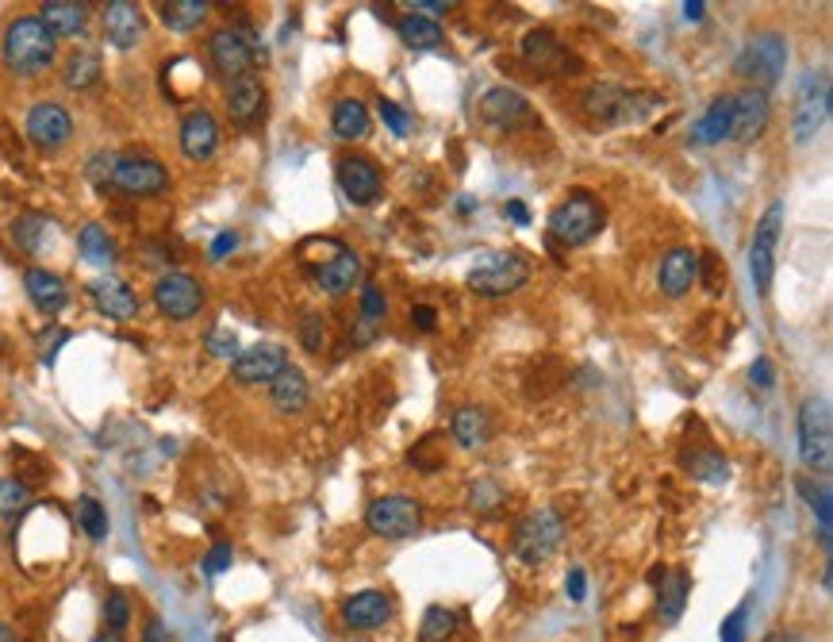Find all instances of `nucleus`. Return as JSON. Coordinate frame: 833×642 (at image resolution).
<instances>
[{
  "instance_id": "1",
  "label": "nucleus",
  "mask_w": 833,
  "mask_h": 642,
  "mask_svg": "<svg viewBox=\"0 0 833 642\" xmlns=\"http://www.w3.org/2000/svg\"><path fill=\"white\" fill-rule=\"evenodd\" d=\"M0 59L15 77H39L59 59V39L46 31L39 15H15L0 39Z\"/></svg>"
},
{
  "instance_id": "2",
  "label": "nucleus",
  "mask_w": 833,
  "mask_h": 642,
  "mask_svg": "<svg viewBox=\"0 0 833 642\" xmlns=\"http://www.w3.org/2000/svg\"><path fill=\"white\" fill-rule=\"evenodd\" d=\"M603 204L588 189H572L561 204L549 212V239L561 246H584L603 231Z\"/></svg>"
},
{
  "instance_id": "3",
  "label": "nucleus",
  "mask_w": 833,
  "mask_h": 642,
  "mask_svg": "<svg viewBox=\"0 0 833 642\" xmlns=\"http://www.w3.org/2000/svg\"><path fill=\"white\" fill-rule=\"evenodd\" d=\"M665 104V96L657 93H630L622 85H592L584 93V112L603 127H626L642 124L650 112H657Z\"/></svg>"
},
{
  "instance_id": "4",
  "label": "nucleus",
  "mask_w": 833,
  "mask_h": 642,
  "mask_svg": "<svg viewBox=\"0 0 833 642\" xmlns=\"http://www.w3.org/2000/svg\"><path fill=\"white\" fill-rule=\"evenodd\" d=\"M788 70V39L780 31H757L749 35V43L741 46L738 62H734V74L749 77L753 90L768 93Z\"/></svg>"
},
{
  "instance_id": "5",
  "label": "nucleus",
  "mask_w": 833,
  "mask_h": 642,
  "mask_svg": "<svg viewBox=\"0 0 833 642\" xmlns=\"http://www.w3.org/2000/svg\"><path fill=\"white\" fill-rule=\"evenodd\" d=\"M799 459L806 470H819L822 477L833 465V415L826 397H806L799 408Z\"/></svg>"
},
{
  "instance_id": "6",
  "label": "nucleus",
  "mask_w": 833,
  "mask_h": 642,
  "mask_svg": "<svg viewBox=\"0 0 833 642\" xmlns=\"http://www.w3.org/2000/svg\"><path fill=\"white\" fill-rule=\"evenodd\" d=\"M366 527L377 535V539H411V535L423 532V504L415 496L403 493H388L377 496L373 504L366 508Z\"/></svg>"
},
{
  "instance_id": "7",
  "label": "nucleus",
  "mask_w": 833,
  "mask_h": 642,
  "mask_svg": "<svg viewBox=\"0 0 833 642\" xmlns=\"http://www.w3.org/2000/svg\"><path fill=\"white\" fill-rule=\"evenodd\" d=\"M257 54H262V43H257L254 28H220L208 35V59L223 82L250 74Z\"/></svg>"
},
{
  "instance_id": "8",
  "label": "nucleus",
  "mask_w": 833,
  "mask_h": 642,
  "mask_svg": "<svg viewBox=\"0 0 833 642\" xmlns=\"http://www.w3.org/2000/svg\"><path fill=\"white\" fill-rule=\"evenodd\" d=\"M561 539H565V519H561V512L538 508V512H530V516L523 519L519 527H515L512 550H515V558L527 561V566H541V561H546L549 554L561 547Z\"/></svg>"
},
{
  "instance_id": "9",
  "label": "nucleus",
  "mask_w": 833,
  "mask_h": 642,
  "mask_svg": "<svg viewBox=\"0 0 833 642\" xmlns=\"http://www.w3.org/2000/svg\"><path fill=\"white\" fill-rule=\"evenodd\" d=\"M830 119V74L826 70H806L795 93V112H791V131L795 143H811Z\"/></svg>"
},
{
  "instance_id": "10",
  "label": "nucleus",
  "mask_w": 833,
  "mask_h": 642,
  "mask_svg": "<svg viewBox=\"0 0 833 642\" xmlns=\"http://www.w3.org/2000/svg\"><path fill=\"white\" fill-rule=\"evenodd\" d=\"M783 204L776 200V204L765 208V215L757 220V231H753V243H749V274H753V285L760 296L772 293V281H776V251H780V235H783Z\"/></svg>"
},
{
  "instance_id": "11",
  "label": "nucleus",
  "mask_w": 833,
  "mask_h": 642,
  "mask_svg": "<svg viewBox=\"0 0 833 642\" xmlns=\"http://www.w3.org/2000/svg\"><path fill=\"white\" fill-rule=\"evenodd\" d=\"M527 281H530V262L515 251H504V254H488V259L468 274V288H473L476 296L496 301V296L519 293Z\"/></svg>"
},
{
  "instance_id": "12",
  "label": "nucleus",
  "mask_w": 833,
  "mask_h": 642,
  "mask_svg": "<svg viewBox=\"0 0 833 642\" xmlns=\"http://www.w3.org/2000/svg\"><path fill=\"white\" fill-rule=\"evenodd\" d=\"M108 189L119 197H158L169 189V170L154 155H116Z\"/></svg>"
},
{
  "instance_id": "13",
  "label": "nucleus",
  "mask_w": 833,
  "mask_h": 642,
  "mask_svg": "<svg viewBox=\"0 0 833 642\" xmlns=\"http://www.w3.org/2000/svg\"><path fill=\"white\" fill-rule=\"evenodd\" d=\"M204 301H208L204 285L192 274H184V270H169V274L154 281V304H158L161 316L173 319V324H184V319L200 316Z\"/></svg>"
},
{
  "instance_id": "14",
  "label": "nucleus",
  "mask_w": 833,
  "mask_h": 642,
  "mask_svg": "<svg viewBox=\"0 0 833 642\" xmlns=\"http://www.w3.org/2000/svg\"><path fill=\"white\" fill-rule=\"evenodd\" d=\"M23 131H28V139L35 143L39 150H59L74 139V116H70L62 104L39 101L31 104L28 119H23Z\"/></svg>"
},
{
  "instance_id": "15",
  "label": "nucleus",
  "mask_w": 833,
  "mask_h": 642,
  "mask_svg": "<svg viewBox=\"0 0 833 642\" xmlns=\"http://www.w3.org/2000/svg\"><path fill=\"white\" fill-rule=\"evenodd\" d=\"M392 612H396V604L384 589H361V592H354V597H346L342 608H338L342 628L361 631V635L388 628V623H392Z\"/></svg>"
},
{
  "instance_id": "16",
  "label": "nucleus",
  "mask_w": 833,
  "mask_h": 642,
  "mask_svg": "<svg viewBox=\"0 0 833 642\" xmlns=\"http://www.w3.org/2000/svg\"><path fill=\"white\" fill-rule=\"evenodd\" d=\"M338 189L354 208H369L384 189L380 166L369 155H342L338 158Z\"/></svg>"
},
{
  "instance_id": "17",
  "label": "nucleus",
  "mask_w": 833,
  "mask_h": 642,
  "mask_svg": "<svg viewBox=\"0 0 833 642\" xmlns=\"http://www.w3.org/2000/svg\"><path fill=\"white\" fill-rule=\"evenodd\" d=\"M285 366H288L285 347H277V343H254V347L234 355L231 377L239 385H270Z\"/></svg>"
},
{
  "instance_id": "18",
  "label": "nucleus",
  "mask_w": 833,
  "mask_h": 642,
  "mask_svg": "<svg viewBox=\"0 0 833 642\" xmlns=\"http://www.w3.org/2000/svg\"><path fill=\"white\" fill-rule=\"evenodd\" d=\"M104 39L116 51H135L147 39V20L135 0H108L104 4Z\"/></svg>"
},
{
  "instance_id": "19",
  "label": "nucleus",
  "mask_w": 833,
  "mask_h": 642,
  "mask_svg": "<svg viewBox=\"0 0 833 642\" xmlns=\"http://www.w3.org/2000/svg\"><path fill=\"white\" fill-rule=\"evenodd\" d=\"M177 139H181V155L189 162H208L220 150V119L208 108H192L181 119V135Z\"/></svg>"
},
{
  "instance_id": "20",
  "label": "nucleus",
  "mask_w": 833,
  "mask_h": 642,
  "mask_svg": "<svg viewBox=\"0 0 833 642\" xmlns=\"http://www.w3.org/2000/svg\"><path fill=\"white\" fill-rule=\"evenodd\" d=\"M88 301L96 304L101 316L116 319V324H127V319L139 316V296L119 277H96L93 285H88Z\"/></svg>"
},
{
  "instance_id": "21",
  "label": "nucleus",
  "mask_w": 833,
  "mask_h": 642,
  "mask_svg": "<svg viewBox=\"0 0 833 642\" xmlns=\"http://www.w3.org/2000/svg\"><path fill=\"white\" fill-rule=\"evenodd\" d=\"M228 116L234 127H254L257 119L265 116V85L262 77L254 74H242L234 77V82H228Z\"/></svg>"
},
{
  "instance_id": "22",
  "label": "nucleus",
  "mask_w": 833,
  "mask_h": 642,
  "mask_svg": "<svg viewBox=\"0 0 833 642\" xmlns=\"http://www.w3.org/2000/svg\"><path fill=\"white\" fill-rule=\"evenodd\" d=\"M768 119H772V104H768V93H760L749 85L746 93L734 96V135L738 143H757L760 135L768 131Z\"/></svg>"
},
{
  "instance_id": "23",
  "label": "nucleus",
  "mask_w": 833,
  "mask_h": 642,
  "mask_svg": "<svg viewBox=\"0 0 833 642\" xmlns=\"http://www.w3.org/2000/svg\"><path fill=\"white\" fill-rule=\"evenodd\" d=\"M695 281H699V254H695L692 246H673V251L661 259V270H657L661 293L681 301L684 293H692Z\"/></svg>"
},
{
  "instance_id": "24",
  "label": "nucleus",
  "mask_w": 833,
  "mask_h": 642,
  "mask_svg": "<svg viewBox=\"0 0 833 642\" xmlns=\"http://www.w3.org/2000/svg\"><path fill=\"white\" fill-rule=\"evenodd\" d=\"M650 581L657 585V612L665 623H681L684 620V608L687 600H692V577L684 573V569H653Z\"/></svg>"
},
{
  "instance_id": "25",
  "label": "nucleus",
  "mask_w": 833,
  "mask_h": 642,
  "mask_svg": "<svg viewBox=\"0 0 833 642\" xmlns=\"http://www.w3.org/2000/svg\"><path fill=\"white\" fill-rule=\"evenodd\" d=\"M523 59H527L530 66H538V70H553V74H569V66H580V62L565 51L561 39H557L553 31H546V28L527 31V39H523Z\"/></svg>"
},
{
  "instance_id": "26",
  "label": "nucleus",
  "mask_w": 833,
  "mask_h": 642,
  "mask_svg": "<svg viewBox=\"0 0 833 642\" xmlns=\"http://www.w3.org/2000/svg\"><path fill=\"white\" fill-rule=\"evenodd\" d=\"M530 116V104L523 93L507 90V85H499V90H488L481 101V119L488 127H496V131H512L519 119Z\"/></svg>"
},
{
  "instance_id": "27",
  "label": "nucleus",
  "mask_w": 833,
  "mask_h": 642,
  "mask_svg": "<svg viewBox=\"0 0 833 642\" xmlns=\"http://www.w3.org/2000/svg\"><path fill=\"white\" fill-rule=\"evenodd\" d=\"M39 20L46 23L54 39H77L88 28V4L85 0H43Z\"/></svg>"
},
{
  "instance_id": "28",
  "label": "nucleus",
  "mask_w": 833,
  "mask_h": 642,
  "mask_svg": "<svg viewBox=\"0 0 833 642\" xmlns=\"http://www.w3.org/2000/svg\"><path fill=\"white\" fill-rule=\"evenodd\" d=\"M358 281H361V259L350 251V246H342L338 254H330V259L323 262L319 270H315V285H319L327 296L354 293V285H358Z\"/></svg>"
},
{
  "instance_id": "29",
  "label": "nucleus",
  "mask_w": 833,
  "mask_h": 642,
  "mask_svg": "<svg viewBox=\"0 0 833 642\" xmlns=\"http://www.w3.org/2000/svg\"><path fill=\"white\" fill-rule=\"evenodd\" d=\"M730 135H734V96L723 93L707 104V112H703L699 119H695L692 143H699V147H718V143H726Z\"/></svg>"
},
{
  "instance_id": "30",
  "label": "nucleus",
  "mask_w": 833,
  "mask_h": 642,
  "mask_svg": "<svg viewBox=\"0 0 833 642\" xmlns=\"http://www.w3.org/2000/svg\"><path fill=\"white\" fill-rule=\"evenodd\" d=\"M23 288H28L31 304H35L39 312H46V316H54V312H62L70 304V285L54 274V270L31 266L28 274H23Z\"/></svg>"
},
{
  "instance_id": "31",
  "label": "nucleus",
  "mask_w": 833,
  "mask_h": 642,
  "mask_svg": "<svg viewBox=\"0 0 833 642\" xmlns=\"http://www.w3.org/2000/svg\"><path fill=\"white\" fill-rule=\"evenodd\" d=\"M307 397H312V385H307L304 369L288 362L277 377L270 381V404L277 408L281 415H296L307 408Z\"/></svg>"
},
{
  "instance_id": "32",
  "label": "nucleus",
  "mask_w": 833,
  "mask_h": 642,
  "mask_svg": "<svg viewBox=\"0 0 833 642\" xmlns=\"http://www.w3.org/2000/svg\"><path fill=\"white\" fill-rule=\"evenodd\" d=\"M450 435H454V443L465 446V451H481L492 439V415L484 412L481 404L457 408L454 420H450Z\"/></svg>"
},
{
  "instance_id": "33",
  "label": "nucleus",
  "mask_w": 833,
  "mask_h": 642,
  "mask_svg": "<svg viewBox=\"0 0 833 642\" xmlns=\"http://www.w3.org/2000/svg\"><path fill=\"white\" fill-rule=\"evenodd\" d=\"M330 127H335V135L342 143H361L369 135V127H373V119H369V108L358 96H342V101H335V112H330Z\"/></svg>"
},
{
  "instance_id": "34",
  "label": "nucleus",
  "mask_w": 833,
  "mask_h": 642,
  "mask_svg": "<svg viewBox=\"0 0 833 642\" xmlns=\"http://www.w3.org/2000/svg\"><path fill=\"white\" fill-rule=\"evenodd\" d=\"M212 0H161L158 4V15L161 23H166L169 31H177V35H189V31H197L200 23L212 15Z\"/></svg>"
},
{
  "instance_id": "35",
  "label": "nucleus",
  "mask_w": 833,
  "mask_h": 642,
  "mask_svg": "<svg viewBox=\"0 0 833 642\" xmlns=\"http://www.w3.org/2000/svg\"><path fill=\"white\" fill-rule=\"evenodd\" d=\"M77 251H81V259H85L88 266H96V270L116 266V259H119L116 239L108 235L104 223H85V228L77 231Z\"/></svg>"
},
{
  "instance_id": "36",
  "label": "nucleus",
  "mask_w": 833,
  "mask_h": 642,
  "mask_svg": "<svg viewBox=\"0 0 833 642\" xmlns=\"http://www.w3.org/2000/svg\"><path fill=\"white\" fill-rule=\"evenodd\" d=\"M681 465L692 481H703V485H726L730 481V459L718 451H684Z\"/></svg>"
},
{
  "instance_id": "37",
  "label": "nucleus",
  "mask_w": 833,
  "mask_h": 642,
  "mask_svg": "<svg viewBox=\"0 0 833 642\" xmlns=\"http://www.w3.org/2000/svg\"><path fill=\"white\" fill-rule=\"evenodd\" d=\"M799 493L806 496V504H811V512L819 516V543H822V554L830 558V547H833V501H830V485L826 481H819L814 485L811 477L799 481Z\"/></svg>"
},
{
  "instance_id": "38",
  "label": "nucleus",
  "mask_w": 833,
  "mask_h": 642,
  "mask_svg": "<svg viewBox=\"0 0 833 642\" xmlns=\"http://www.w3.org/2000/svg\"><path fill=\"white\" fill-rule=\"evenodd\" d=\"M396 35H400V43L411 46V51H434V46L442 43L439 20H426V15H415V12L396 20Z\"/></svg>"
},
{
  "instance_id": "39",
  "label": "nucleus",
  "mask_w": 833,
  "mask_h": 642,
  "mask_svg": "<svg viewBox=\"0 0 833 642\" xmlns=\"http://www.w3.org/2000/svg\"><path fill=\"white\" fill-rule=\"evenodd\" d=\"M388 316V301L384 293H380V285H373V281H366L361 285V312H358V339L369 343L377 335V327L384 324Z\"/></svg>"
},
{
  "instance_id": "40",
  "label": "nucleus",
  "mask_w": 833,
  "mask_h": 642,
  "mask_svg": "<svg viewBox=\"0 0 833 642\" xmlns=\"http://www.w3.org/2000/svg\"><path fill=\"white\" fill-rule=\"evenodd\" d=\"M62 82L66 90H93L101 82V54L96 51H74L66 59V70H62Z\"/></svg>"
},
{
  "instance_id": "41",
  "label": "nucleus",
  "mask_w": 833,
  "mask_h": 642,
  "mask_svg": "<svg viewBox=\"0 0 833 642\" xmlns=\"http://www.w3.org/2000/svg\"><path fill=\"white\" fill-rule=\"evenodd\" d=\"M51 228H54L51 215L28 212V215H20V220L12 223V239H15V246H20V251L39 254L46 246V231H51Z\"/></svg>"
},
{
  "instance_id": "42",
  "label": "nucleus",
  "mask_w": 833,
  "mask_h": 642,
  "mask_svg": "<svg viewBox=\"0 0 833 642\" xmlns=\"http://www.w3.org/2000/svg\"><path fill=\"white\" fill-rule=\"evenodd\" d=\"M454 635H457V615L442 604L426 608L423 623H419V642H450Z\"/></svg>"
},
{
  "instance_id": "43",
  "label": "nucleus",
  "mask_w": 833,
  "mask_h": 642,
  "mask_svg": "<svg viewBox=\"0 0 833 642\" xmlns=\"http://www.w3.org/2000/svg\"><path fill=\"white\" fill-rule=\"evenodd\" d=\"M77 527L88 535L93 543H104L108 539V512H104V504L96 501V496H77Z\"/></svg>"
},
{
  "instance_id": "44",
  "label": "nucleus",
  "mask_w": 833,
  "mask_h": 642,
  "mask_svg": "<svg viewBox=\"0 0 833 642\" xmlns=\"http://www.w3.org/2000/svg\"><path fill=\"white\" fill-rule=\"evenodd\" d=\"M504 501H507V488L492 477H481L468 488V508H473L476 516H496V512L504 508Z\"/></svg>"
},
{
  "instance_id": "45",
  "label": "nucleus",
  "mask_w": 833,
  "mask_h": 642,
  "mask_svg": "<svg viewBox=\"0 0 833 642\" xmlns=\"http://www.w3.org/2000/svg\"><path fill=\"white\" fill-rule=\"evenodd\" d=\"M131 615H135V604L124 589H112L108 597H104V628H108L112 635H124V631L131 628Z\"/></svg>"
},
{
  "instance_id": "46",
  "label": "nucleus",
  "mask_w": 833,
  "mask_h": 642,
  "mask_svg": "<svg viewBox=\"0 0 833 642\" xmlns=\"http://www.w3.org/2000/svg\"><path fill=\"white\" fill-rule=\"evenodd\" d=\"M31 508V488L15 477H0V516L15 519L20 512Z\"/></svg>"
},
{
  "instance_id": "47",
  "label": "nucleus",
  "mask_w": 833,
  "mask_h": 642,
  "mask_svg": "<svg viewBox=\"0 0 833 642\" xmlns=\"http://www.w3.org/2000/svg\"><path fill=\"white\" fill-rule=\"evenodd\" d=\"M377 112H380V119H384V127L396 135V139H408L411 127H415V116H411L408 108H400L396 101H388V96H380V101H377Z\"/></svg>"
},
{
  "instance_id": "48",
  "label": "nucleus",
  "mask_w": 833,
  "mask_h": 642,
  "mask_svg": "<svg viewBox=\"0 0 833 642\" xmlns=\"http://www.w3.org/2000/svg\"><path fill=\"white\" fill-rule=\"evenodd\" d=\"M300 343H304L307 355H323V350H327V319H323L319 312H304Z\"/></svg>"
},
{
  "instance_id": "49",
  "label": "nucleus",
  "mask_w": 833,
  "mask_h": 642,
  "mask_svg": "<svg viewBox=\"0 0 833 642\" xmlns=\"http://www.w3.org/2000/svg\"><path fill=\"white\" fill-rule=\"evenodd\" d=\"M746 620H749V600H746V604H738L723 620V628H718V642H746V635H749Z\"/></svg>"
},
{
  "instance_id": "50",
  "label": "nucleus",
  "mask_w": 833,
  "mask_h": 642,
  "mask_svg": "<svg viewBox=\"0 0 833 642\" xmlns=\"http://www.w3.org/2000/svg\"><path fill=\"white\" fill-rule=\"evenodd\" d=\"M204 347L212 358H228V362H234V355H239V339H234L231 331H223V327H212V331H208Z\"/></svg>"
},
{
  "instance_id": "51",
  "label": "nucleus",
  "mask_w": 833,
  "mask_h": 642,
  "mask_svg": "<svg viewBox=\"0 0 833 642\" xmlns=\"http://www.w3.org/2000/svg\"><path fill=\"white\" fill-rule=\"evenodd\" d=\"M231 561H234L231 543H215V547L204 554L200 569H204V577H220V573H228V569H231Z\"/></svg>"
},
{
  "instance_id": "52",
  "label": "nucleus",
  "mask_w": 833,
  "mask_h": 642,
  "mask_svg": "<svg viewBox=\"0 0 833 642\" xmlns=\"http://www.w3.org/2000/svg\"><path fill=\"white\" fill-rule=\"evenodd\" d=\"M112 162H116V155H93L85 166V178L96 185V189H108L112 181Z\"/></svg>"
},
{
  "instance_id": "53",
  "label": "nucleus",
  "mask_w": 833,
  "mask_h": 642,
  "mask_svg": "<svg viewBox=\"0 0 833 642\" xmlns=\"http://www.w3.org/2000/svg\"><path fill=\"white\" fill-rule=\"evenodd\" d=\"M66 343H70V331H66V327H51V331H46L43 339H39V347H43V362L54 366V358H59V350L66 347Z\"/></svg>"
},
{
  "instance_id": "54",
  "label": "nucleus",
  "mask_w": 833,
  "mask_h": 642,
  "mask_svg": "<svg viewBox=\"0 0 833 642\" xmlns=\"http://www.w3.org/2000/svg\"><path fill=\"white\" fill-rule=\"evenodd\" d=\"M234 251H239V231H220V235L212 239V246H208V259L223 262V259H231Z\"/></svg>"
},
{
  "instance_id": "55",
  "label": "nucleus",
  "mask_w": 833,
  "mask_h": 642,
  "mask_svg": "<svg viewBox=\"0 0 833 642\" xmlns=\"http://www.w3.org/2000/svg\"><path fill=\"white\" fill-rule=\"evenodd\" d=\"M565 597H569L572 604H580V600L588 597V573L580 566H572L569 577H565Z\"/></svg>"
},
{
  "instance_id": "56",
  "label": "nucleus",
  "mask_w": 833,
  "mask_h": 642,
  "mask_svg": "<svg viewBox=\"0 0 833 642\" xmlns=\"http://www.w3.org/2000/svg\"><path fill=\"white\" fill-rule=\"evenodd\" d=\"M411 324L426 335L439 331V308H431V304H415V308H411Z\"/></svg>"
},
{
  "instance_id": "57",
  "label": "nucleus",
  "mask_w": 833,
  "mask_h": 642,
  "mask_svg": "<svg viewBox=\"0 0 833 642\" xmlns=\"http://www.w3.org/2000/svg\"><path fill=\"white\" fill-rule=\"evenodd\" d=\"M411 8L415 15H426V20H439V15H446L450 8H454V0H415V4H403Z\"/></svg>"
},
{
  "instance_id": "58",
  "label": "nucleus",
  "mask_w": 833,
  "mask_h": 642,
  "mask_svg": "<svg viewBox=\"0 0 833 642\" xmlns=\"http://www.w3.org/2000/svg\"><path fill=\"white\" fill-rule=\"evenodd\" d=\"M776 381V366L768 362V358H757L753 366H749V385H757V389H772Z\"/></svg>"
},
{
  "instance_id": "59",
  "label": "nucleus",
  "mask_w": 833,
  "mask_h": 642,
  "mask_svg": "<svg viewBox=\"0 0 833 642\" xmlns=\"http://www.w3.org/2000/svg\"><path fill=\"white\" fill-rule=\"evenodd\" d=\"M504 215H507V220L519 223V228H527V223H530V208L523 204V200H507V204H504Z\"/></svg>"
},
{
  "instance_id": "60",
  "label": "nucleus",
  "mask_w": 833,
  "mask_h": 642,
  "mask_svg": "<svg viewBox=\"0 0 833 642\" xmlns=\"http://www.w3.org/2000/svg\"><path fill=\"white\" fill-rule=\"evenodd\" d=\"M143 642H169L166 628H161V620H150L147 631H143Z\"/></svg>"
},
{
  "instance_id": "61",
  "label": "nucleus",
  "mask_w": 833,
  "mask_h": 642,
  "mask_svg": "<svg viewBox=\"0 0 833 642\" xmlns=\"http://www.w3.org/2000/svg\"><path fill=\"white\" fill-rule=\"evenodd\" d=\"M703 12H707V4H703V0H687V4H684V20H692V23H699Z\"/></svg>"
},
{
  "instance_id": "62",
  "label": "nucleus",
  "mask_w": 833,
  "mask_h": 642,
  "mask_svg": "<svg viewBox=\"0 0 833 642\" xmlns=\"http://www.w3.org/2000/svg\"><path fill=\"white\" fill-rule=\"evenodd\" d=\"M0 642H20V635H15V631L8 628V623H0Z\"/></svg>"
},
{
  "instance_id": "63",
  "label": "nucleus",
  "mask_w": 833,
  "mask_h": 642,
  "mask_svg": "<svg viewBox=\"0 0 833 642\" xmlns=\"http://www.w3.org/2000/svg\"><path fill=\"white\" fill-rule=\"evenodd\" d=\"M93 642H124V639H119V635H112V631H104V635H96Z\"/></svg>"
},
{
  "instance_id": "64",
  "label": "nucleus",
  "mask_w": 833,
  "mask_h": 642,
  "mask_svg": "<svg viewBox=\"0 0 833 642\" xmlns=\"http://www.w3.org/2000/svg\"><path fill=\"white\" fill-rule=\"evenodd\" d=\"M830 585H833V569L826 566V573H822V589H826V592H830Z\"/></svg>"
}]
</instances>
